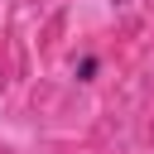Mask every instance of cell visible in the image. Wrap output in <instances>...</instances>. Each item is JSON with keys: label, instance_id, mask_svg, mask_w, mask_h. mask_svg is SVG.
Wrapping results in <instances>:
<instances>
[{"label": "cell", "instance_id": "obj_1", "mask_svg": "<svg viewBox=\"0 0 154 154\" xmlns=\"http://www.w3.org/2000/svg\"><path fill=\"white\" fill-rule=\"evenodd\" d=\"M67 72H72L77 87H96V82L106 77V53H101V48H77L72 63H67Z\"/></svg>", "mask_w": 154, "mask_h": 154}]
</instances>
